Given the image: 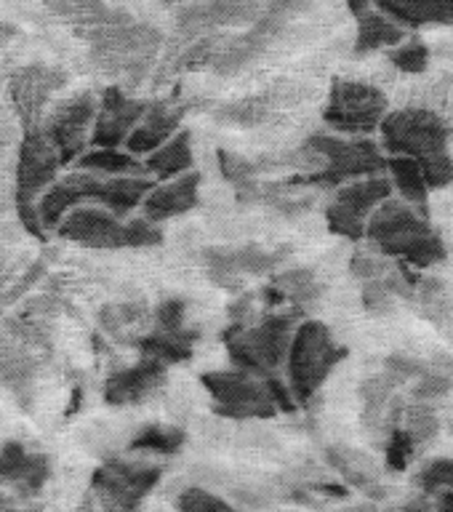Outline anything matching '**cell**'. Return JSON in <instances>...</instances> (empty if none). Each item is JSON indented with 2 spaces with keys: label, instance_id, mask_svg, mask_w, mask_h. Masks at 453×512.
<instances>
[{
  "label": "cell",
  "instance_id": "cell-42",
  "mask_svg": "<svg viewBox=\"0 0 453 512\" xmlns=\"http://www.w3.org/2000/svg\"><path fill=\"white\" fill-rule=\"evenodd\" d=\"M0 512H40V507H32V504H27L24 499H19V496L14 494H0Z\"/></svg>",
  "mask_w": 453,
  "mask_h": 512
},
{
  "label": "cell",
  "instance_id": "cell-22",
  "mask_svg": "<svg viewBox=\"0 0 453 512\" xmlns=\"http://www.w3.org/2000/svg\"><path fill=\"white\" fill-rule=\"evenodd\" d=\"M195 166V147H192V131L182 128L166 144H160L158 150L150 152L142 160V174L152 182H168L176 176L187 174Z\"/></svg>",
  "mask_w": 453,
  "mask_h": 512
},
{
  "label": "cell",
  "instance_id": "cell-25",
  "mask_svg": "<svg viewBox=\"0 0 453 512\" xmlns=\"http://www.w3.org/2000/svg\"><path fill=\"white\" fill-rule=\"evenodd\" d=\"M198 344V331L182 328V331H152L144 339H139V350L144 358H152L171 366V363H184L192 358Z\"/></svg>",
  "mask_w": 453,
  "mask_h": 512
},
{
  "label": "cell",
  "instance_id": "cell-8",
  "mask_svg": "<svg viewBox=\"0 0 453 512\" xmlns=\"http://www.w3.org/2000/svg\"><path fill=\"white\" fill-rule=\"evenodd\" d=\"M200 382L214 400V411L219 416L248 422V419H272L280 414L272 398L270 382L262 376L248 374L240 368H222L200 376Z\"/></svg>",
  "mask_w": 453,
  "mask_h": 512
},
{
  "label": "cell",
  "instance_id": "cell-20",
  "mask_svg": "<svg viewBox=\"0 0 453 512\" xmlns=\"http://www.w3.org/2000/svg\"><path fill=\"white\" fill-rule=\"evenodd\" d=\"M184 107L176 102H152L147 104L142 120L136 123L134 134L128 136L123 150H128L134 158L144 160L150 152H155L160 144H166L174 134L182 131Z\"/></svg>",
  "mask_w": 453,
  "mask_h": 512
},
{
  "label": "cell",
  "instance_id": "cell-31",
  "mask_svg": "<svg viewBox=\"0 0 453 512\" xmlns=\"http://www.w3.org/2000/svg\"><path fill=\"white\" fill-rule=\"evenodd\" d=\"M275 291L280 294V299H291L299 307H307V304H315L320 299V283L315 278V272L310 270H291L278 275L275 280Z\"/></svg>",
  "mask_w": 453,
  "mask_h": 512
},
{
  "label": "cell",
  "instance_id": "cell-24",
  "mask_svg": "<svg viewBox=\"0 0 453 512\" xmlns=\"http://www.w3.org/2000/svg\"><path fill=\"white\" fill-rule=\"evenodd\" d=\"M379 14L398 27L453 24V0H374Z\"/></svg>",
  "mask_w": 453,
  "mask_h": 512
},
{
  "label": "cell",
  "instance_id": "cell-1",
  "mask_svg": "<svg viewBox=\"0 0 453 512\" xmlns=\"http://www.w3.org/2000/svg\"><path fill=\"white\" fill-rule=\"evenodd\" d=\"M363 238L382 256L414 270L435 267L446 262L448 256L446 243L430 224L427 214L400 198H387L376 208L368 219Z\"/></svg>",
  "mask_w": 453,
  "mask_h": 512
},
{
  "label": "cell",
  "instance_id": "cell-11",
  "mask_svg": "<svg viewBox=\"0 0 453 512\" xmlns=\"http://www.w3.org/2000/svg\"><path fill=\"white\" fill-rule=\"evenodd\" d=\"M392 198V184L387 176H366L358 182L336 187L334 198L326 206L328 230L347 240H363L366 224L384 200Z\"/></svg>",
  "mask_w": 453,
  "mask_h": 512
},
{
  "label": "cell",
  "instance_id": "cell-32",
  "mask_svg": "<svg viewBox=\"0 0 453 512\" xmlns=\"http://www.w3.org/2000/svg\"><path fill=\"white\" fill-rule=\"evenodd\" d=\"M400 427L411 435L416 448L430 443V440L438 438L440 432V419L435 414V406H430V403H414V406L403 408V422H400Z\"/></svg>",
  "mask_w": 453,
  "mask_h": 512
},
{
  "label": "cell",
  "instance_id": "cell-40",
  "mask_svg": "<svg viewBox=\"0 0 453 512\" xmlns=\"http://www.w3.org/2000/svg\"><path fill=\"white\" fill-rule=\"evenodd\" d=\"M390 62L403 72H424L427 70V64H430V51L424 43H408V46L395 48L390 54Z\"/></svg>",
  "mask_w": 453,
  "mask_h": 512
},
{
  "label": "cell",
  "instance_id": "cell-27",
  "mask_svg": "<svg viewBox=\"0 0 453 512\" xmlns=\"http://www.w3.org/2000/svg\"><path fill=\"white\" fill-rule=\"evenodd\" d=\"M78 171L91 176H126L142 174V160L134 158L128 150H102V147H88L75 163Z\"/></svg>",
  "mask_w": 453,
  "mask_h": 512
},
{
  "label": "cell",
  "instance_id": "cell-36",
  "mask_svg": "<svg viewBox=\"0 0 453 512\" xmlns=\"http://www.w3.org/2000/svg\"><path fill=\"white\" fill-rule=\"evenodd\" d=\"M453 390V376L451 374H443L438 368H432L427 363V371H424L414 384V398L416 403H432V400H440L446 398L448 392Z\"/></svg>",
  "mask_w": 453,
  "mask_h": 512
},
{
  "label": "cell",
  "instance_id": "cell-38",
  "mask_svg": "<svg viewBox=\"0 0 453 512\" xmlns=\"http://www.w3.org/2000/svg\"><path fill=\"white\" fill-rule=\"evenodd\" d=\"M419 448L414 446V440L403 427H395V430L387 432V467L392 472H403L411 464V459L416 456Z\"/></svg>",
  "mask_w": 453,
  "mask_h": 512
},
{
  "label": "cell",
  "instance_id": "cell-3",
  "mask_svg": "<svg viewBox=\"0 0 453 512\" xmlns=\"http://www.w3.org/2000/svg\"><path fill=\"white\" fill-rule=\"evenodd\" d=\"M344 358H347V347L336 342L326 323L299 320L288 344L286 363H283L286 384L296 406H307Z\"/></svg>",
  "mask_w": 453,
  "mask_h": 512
},
{
  "label": "cell",
  "instance_id": "cell-9",
  "mask_svg": "<svg viewBox=\"0 0 453 512\" xmlns=\"http://www.w3.org/2000/svg\"><path fill=\"white\" fill-rule=\"evenodd\" d=\"M163 478V467L147 462L110 459L91 478L99 512H139L144 499Z\"/></svg>",
  "mask_w": 453,
  "mask_h": 512
},
{
  "label": "cell",
  "instance_id": "cell-30",
  "mask_svg": "<svg viewBox=\"0 0 453 512\" xmlns=\"http://www.w3.org/2000/svg\"><path fill=\"white\" fill-rule=\"evenodd\" d=\"M414 296L419 299L424 318L440 328L453 326V294L440 278H422L416 283Z\"/></svg>",
  "mask_w": 453,
  "mask_h": 512
},
{
  "label": "cell",
  "instance_id": "cell-10",
  "mask_svg": "<svg viewBox=\"0 0 453 512\" xmlns=\"http://www.w3.org/2000/svg\"><path fill=\"white\" fill-rule=\"evenodd\" d=\"M387 96L376 86L360 80H334L323 120L328 128L344 136H368L382 126L387 115Z\"/></svg>",
  "mask_w": 453,
  "mask_h": 512
},
{
  "label": "cell",
  "instance_id": "cell-18",
  "mask_svg": "<svg viewBox=\"0 0 453 512\" xmlns=\"http://www.w3.org/2000/svg\"><path fill=\"white\" fill-rule=\"evenodd\" d=\"M200 203V174L198 171H187V174L168 179V182H155L152 190L142 203V216L150 222L163 224L176 216L190 214L192 208Z\"/></svg>",
  "mask_w": 453,
  "mask_h": 512
},
{
  "label": "cell",
  "instance_id": "cell-28",
  "mask_svg": "<svg viewBox=\"0 0 453 512\" xmlns=\"http://www.w3.org/2000/svg\"><path fill=\"white\" fill-rule=\"evenodd\" d=\"M387 171H390L392 190L400 192V200L424 211L427 200H430V187L424 182L419 163L411 158H387Z\"/></svg>",
  "mask_w": 453,
  "mask_h": 512
},
{
  "label": "cell",
  "instance_id": "cell-26",
  "mask_svg": "<svg viewBox=\"0 0 453 512\" xmlns=\"http://www.w3.org/2000/svg\"><path fill=\"white\" fill-rule=\"evenodd\" d=\"M187 443V432L171 424H144L134 438L128 440V451L152 456H176L182 454Z\"/></svg>",
  "mask_w": 453,
  "mask_h": 512
},
{
  "label": "cell",
  "instance_id": "cell-14",
  "mask_svg": "<svg viewBox=\"0 0 453 512\" xmlns=\"http://www.w3.org/2000/svg\"><path fill=\"white\" fill-rule=\"evenodd\" d=\"M54 232L67 243L96 248V251L126 248V219H118L107 208L94 206V203L70 211Z\"/></svg>",
  "mask_w": 453,
  "mask_h": 512
},
{
  "label": "cell",
  "instance_id": "cell-33",
  "mask_svg": "<svg viewBox=\"0 0 453 512\" xmlns=\"http://www.w3.org/2000/svg\"><path fill=\"white\" fill-rule=\"evenodd\" d=\"M270 107L272 104L267 96H251V99H240V102L227 104L219 112V120L238 123V126H256V123H262L270 115Z\"/></svg>",
  "mask_w": 453,
  "mask_h": 512
},
{
  "label": "cell",
  "instance_id": "cell-2",
  "mask_svg": "<svg viewBox=\"0 0 453 512\" xmlns=\"http://www.w3.org/2000/svg\"><path fill=\"white\" fill-rule=\"evenodd\" d=\"M382 147L392 158H411L419 163L430 190L453 184V158L448 150L446 120L424 107L387 112L379 126Z\"/></svg>",
  "mask_w": 453,
  "mask_h": 512
},
{
  "label": "cell",
  "instance_id": "cell-17",
  "mask_svg": "<svg viewBox=\"0 0 453 512\" xmlns=\"http://www.w3.org/2000/svg\"><path fill=\"white\" fill-rule=\"evenodd\" d=\"M51 478V459L38 451H27L22 443H6L0 448V486L14 488L11 494L30 499Z\"/></svg>",
  "mask_w": 453,
  "mask_h": 512
},
{
  "label": "cell",
  "instance_id": "cell-15",
  "mask_svg": "<svg viewBox=\"0 0 453 512\" xmlns=\"http://www.w3.org/2000/svg\"><path fill=\"white\" fill-rule=\"evenodd\" d=\"M67 83V75L46 64H27L8 78V96L27 128H38L51 96Z\"/></svg>",
  "mask_w": 453,
  "mask_h": 512
},
{
  "label": "cell",
  "instance_id": "cell-39",
  "mask_svg": "<svg viewBox=\"0 0 453 512\" xmlns=\"http://www.w3.org/2000/svg\"><path fill=\"white\" fill-rule=\"evenodd\" d=\"M155 320V331H182L184 320H187V302L184 299H163L152 312Z\"/></svg>",
  "mask_w": 453,
  "mask_h": 512
},
{
  "label": "cell",
  "instance_id": "cell-6",
  "mask_svg": "<svg viewBox=\"0 0 453 512\" xmlns=\"http://www.w3.org/2000/svg\"><path fill=\"white\" fill-rule=\"evenodd\" d=\"M299 315L302 310L294 312H278V315H267L256 326L235 328V334L227 336V350H230L232 366L248 374L262 376H278V371L286 363L288 344L299 326Z\"/></svg>",
  "mask_w": 453,
  "mask_h": 512
},
{
  "label": "cell",
  "instance_id": "cell-35",
  "mask_svg": "<svg viewBox=\"0 0 453 512\" xmlns=\"http://www.w3.org/2000/svg\"><path fill=\"white\" fill-rule=\"evenodd\" d=\"M416 486L424 494H443L446 488H453V459H432L416 472Z\"/></svg>",
  "mask_w": 453,
  "mask_h": 512
},
{
  "label": "cell",
  "instance_id": "cell-34",
  "mask_svg": "<svg viewBox=\"0 0 453 512\" xmlns=\"http://www.w3.org/2000/svg\"><path fill=\"white\" fill-rule=\"evenodd\" d=\"M176 510L179 512H232V504L214 491L203 486L184 488L182 494L176 496Z\"/></svg>",
  "mask_w": 453,
  "mask_h": 512
},
{
  "label": "cell",
  "instance_id": "cell-7",
  "mask_svg": "<svg viewBox=\"0 0 453 512\" xmlns=\"http://www.w3.org/2000/svg\"><path fill=\"white\" fill-rule=\"evenodd\" d=\"M62 168V160L43 134V128H27L16 158V214L30 235H43L38 222V200L59 179Z\"/></svg>",
  "mask_w": 453,
  "mask_h": 512
},
{
  "label": "cell",
  "instance_id": "cell-43",
  "mask_svg": "<svg viewBox=\"0 0 453 512\" xmlns=\"http://www.w3.org/2000/svg\"><path fill=\"white\" fill-rule=\"evenodd\" d=\"M16 27L14 24H8V22H0V48H6L8 46V40L16 38Z\"/></svg>",
  "mask_w": 453,
  "mask_h": 512
},
{
  "label": "cell",
  "instance_id": "cell-4",
  "mask_svg": "<svg viewBox=\"0 0 453 512\" xmlns=\"http://www.w3.org/2000/svg\"><path fill=\"white\" fill-rule=\"evenodd\" d=\"M315 155H318V171L296 176L294 184H315V187H342V184L358 182L366 176H382L387 171V158L376 142L366 136H342V134H312L307 139Z\"/></svg>",
  "mask_w": 453,
  "mask_h": 512
},
{
  "label": "cell",
  "instance_id": "cell-41",
  "mask_svg": "<svg viewBox=\"0 0 453 512\" xmlns=\"http://www.w3.org/2000/svg\"><path fill=\"white\" fill-rule=\"evenodd\" d=\"M392 267H395V264H392L387 256H376V254H355L350 262L352 275L363 280V283L382 278V275H387Z\"/></svg>",
  "mask_w": 453,
  "mask_h": 512
},
{
  "label": "cell",
  "instance_id": "cell-23",
  "mask_svg": "<svg viewBox=\"0 0 453 512\" xmlns=\"http://www.w3.org/2000/svg\"><path fill=\"white\" fill-rule=\"evenodd\" d=\"M48 11L62 22L72 24L78 32L107 27V24H126L134 16L118 8H110L104 0H48Z\"/></svg>",
  "mask_w": 453,
  "mask_h": 512
},
{
  "label": "cell",
  "instance_id": "cell-13",
  "mask_svg": "<svg viewBox=\"0 0 453 512\" xmlns=\"http://www.w3.org/2000/svg\"><path fill=\"white\" fill-rule=\"evenodd\" d=\"M147 102L128 96L120 86H107L102 96H96V120L91 147L102 150H123L128 136L134 134L136 123L142 120Z\"/></svg>",
  "mask_w": 453,
  "mask_h": 512
},
{
  "label": "cell",
  "instance_id": "cell-45",
  "mask_svg": "<svg viewBox=\"0 0 453 512\" xmlns=\"http://www.w3.org/2000/svg\"><path fill=\"white\" fill-rule=\"evenodd\" d=\"M166 3H176V0H166ZM190 3H208V0H190Z\"/></svg>",
  "mask_w": 453,
  "mask_h": 512
},
{
  "label": "cell",
  "instance_id": "cell-12",
  "mask_svg": "<svg viewBox=\"0 0 453 512\" xmlns=\"http://www.w3.org/2000/svg\"><path fill=\"white\" fill-rule=\"evenodd\" d=\"M94 120L96 96L91 91H80V94L64 99L62 104H56L46 123H40L48 142L54 144L62 166H75L80 155L91 147Z\"/></svg>",
  "mask_w": 453,
  "mask_h": 512
},
{
  "label": "cell",
  "instance_id": "cell-16",
  "mask_svg": "<svg viewBox=\"0 0 453 512\" xmlns=\"http://www.w3.org/2000/svg\"><path fill=\"white\" fill-rule=\"evenodd\" d=\"M168 379V366L152 358H142L134 366L118 368L110 374L104 384V400L110 406H139L144 400H150L155 392L163 390Z\"/></svg>",
  "mask_w": 453,
  "mask_h": 512
},
{
  "label": "cell",
  "instance_id": "cell-21",
  "mask_svg": "<svg viewBox=\"0 0 453 512\" xmlns=\"http://www.w3.org/2000/svg\"><path fill=\"white\" fill-rule=\"evenodd\" d=\"M88 182L91 176L86 171H70L67 176H59L51 187H48L38 200V222L43 235L54 232L62 219L78 206L88 203Z\"/></svg>",
  "mask_w": 453,
  "mask_h": 512
},
{
  "label": "cell",
  "instance_id": "cell-46",
  "mask_svg": "<svg viewBox=\"0 0 453 512\" xmlns=\"http://www.w3.org/2000/svg\"><path fill=\"white\" fill-rule=\"evenodd\" d=\"M232 512H235V510H232Z\"/></svg>",
  "mask_w": 453,
  "mask_h": 512
},
{
  "label": "cell",
  "instance_id": "cell-19",
  "mask_svg": "<svg viewBox=\"0 0 453 512\" xmlns=\"http://www.w3.org/2000/svg\"><path fill=\"white\" fill-rule=\"evenodd\" d=\"M91 176V174H88ZM152 179L144 174H126V176H91L88 182V203L107 208L118 219H128L139 211L152 190Z\"/></svg>",
  "mask_w": 453,
  "mask_h": 512
},
{
  "label": "cell",
  "instance_id": "cell-29",
  "mask_svg": "<svg viewBox=\"0 0 453 512\" xmlns=\"http://www.w3.org/2000/svg\"><path fill=\"white\" fill-rule=\"evenodd\" d=\"M403 38H406V30L384 14L366 11L363 16H358V40H355L358 54H368V51L384 46H398L403 43Z\"/></svg>",
  "mask_w": 453,
  "mask_h": 512
},
{
  "label": "cell",
  "instance_id": "cell-44",
  "mask_svg": "<svg viewBox=\"0 0 453 512\" xmlns=\"http://www.w3.org/2000/svg\"><path fill=\"white\" fill-rule=\"evenodd\" d=\"M368 3H371V0H347V6H350V11L355 16H363L368 11Z\"/></svg>",
  "mask_w": 453,
  "mask_h": 512
},
{
  "label": "cell",
  "instance_id": "cell-37",
  "mask_svg": "<svg viewBox=\"0 0 453 512\" xmlns=\"http://www.w3.org/2000/svg\"><path fill=\"white\" fill-rule=\"evenodd\" d=\"M163 243V224L150 222L147 216L134 214L126 219V248H150Z\"/></svg>",
  "mask_w": 453,
  "mask_h": 512
},
{
  "label": "cell",
  "instance_id": "cell-5",
  "mask_svg": "<svg viewBox=\"0 0 453 512\" xmlns=\"http://www.w3.org/2000/svg\"><path fill=\"white\" fill-rule=\"evenodd\" d=\"M78 35L88 40L91 59L99 70L110 75H126L131 80H142L147 75L163 43V35L155 27L134 19L126 24H107V27L78 32Z\"/></svg>",
  "mask_w": 453,
  "mask_h": 512
}]
</instances>
